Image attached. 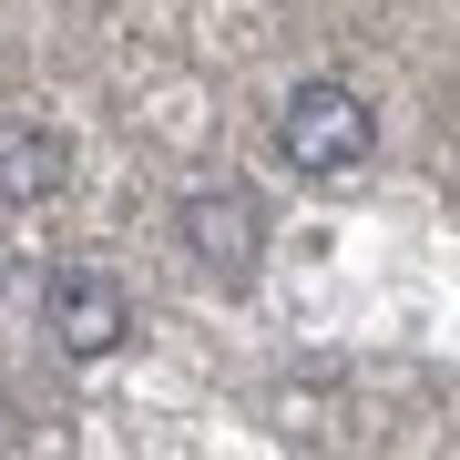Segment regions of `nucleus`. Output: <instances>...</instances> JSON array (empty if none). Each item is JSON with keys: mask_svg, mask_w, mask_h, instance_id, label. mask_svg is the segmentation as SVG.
I'll return each instance as SVG.
<instances>
[{"mask_svg": "<svg viewBox=\"0 0 460 460\" xmlns=\"http://www.w3.org/2000/svg\"><path fill=\"white\" fill-rule=\"evenodd\" d=\"M184 246L215 256L226 277H246V266H256V205L235 195V184H205V195H184Z\"/></svg>", "mask_w": 460, "mask_h": 460, "instance_id": "3", "label": "nucleus"}, {"mask_svg": "<svg viewBox=\"0 0 460 460\" xmlns=\"http://www.w3.org/2000/svg\"><path fill=\"white\" fill-rule=\"evenodd\" d=\"M62 174H72V144L51 123H0V195H11V205L62 195Z\"/></svg>", "mask_w": 460, "mask_h": 460, "instance_id": "4", "label": "nucleus"}, {"mask_svg": "<svg viewBox=\"0 0 460 460\" xmlns=\"http://www.w3.org/2000/svg\"><path fill=\"white\" fill-rule=\"evenodd\" d=\"M51 338H62V358H113L133 338V307L113 277H93V266H62L51 277Z\"/></svg>", "mask_w": 460, "mask_h": 460, "instance_id": "2", "label": "nucleus"}, {"mask_svg": "<svg viewBox=\"0 0 460 460\" xmlns=\"http://www.w3.org/2000/svg\"><path fill=\"white\" fill-rule=\"evenodd\" d=\"M368 102L348 93V83H296L287 93V113H277V154H287V174H307V184H348V174H368Z\"/></svg>", "mask_w": 460, "mask_h": 460, "instance_id": "1", "label": "nucleus"}]
</instances>
